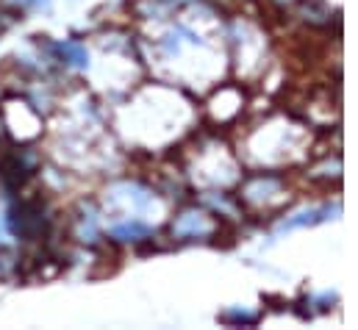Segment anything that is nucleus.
Returning <instances> with one entry per match:
<instances>
[{"label": "nucleus", "instance_id": "1", "mask_svg": "<svg viewBox=\"0 0 358 330\" xmlns=\"http://www.w3.org/2000/svg\"><path fill=\"white\" fill-rule=\"evenodd\" d=\"M214 231H217V225L211 222V217L197 208L183 211L173 222V236H178V239H197V236L203 239V236H211Z\"/></svg>", "mask_w": 358, "mask_h": 330}, {"label": "nucleus", "instance_id": "2", "mask_svg": "<svg viewBox=\"0 0 358 330\" xmlns=\"http://www.w3.org/2000/svg\"><path fill=\"white\" fill-rule=\"evenodd\" d=\"M328 214H331V206H325V208H311V211H300V214H294L292 220H286L280 228H283V231H292V228H303V225H317V222L328 220Z\"/></svg>", "mask_w": 358, "mask_h": 330}, {"label": "nucleus", "instance_id": "3", "mask_svg": "<svg viewBox=\"0 0 358 330\" xmlns=\"http://www.w3.org/2000/svg\"><path fill=\"white\" fill-rule=\"evenodd\" d=\"M111 236H114L117 242H136V239L150 236V228L142 225L139 220H131V222H125V225H114V228H111Z\"/></svg>", "mask_w": 358, "mask_h": 330}, {"label": "nucleus", "instance_id": "4", "mask_svg": "<svg viewBox=\"0 0 358 330\" xmlns=\"http://www.w3.org/2000/svg\"><path fill=\"white\" fill-rule=\"evenodd\" d=\"M56 50H59L62 59H64L67 64H73V67H87V62H90L87 48L78 45V42H62V45H56Z\"/></svg>", "mask_w": 358, "mask_h": 330}]
</instances>
